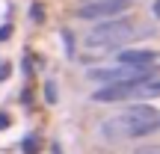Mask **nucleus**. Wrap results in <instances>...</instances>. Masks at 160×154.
Listing matches in <instances>:
<instances>
[{"label": "nucleus", "instance_id": "nucleus-1", "mask_svg": "<svg viewBox=\"0 0 160 154\" xmlns=\"http://www.w3.org/2000/svg\"><path fill=\"white\" fill-rule=\"evenodd\" d=\"M160 127V113L151 104H131L122 113H116L113 119L101 122V137L107 139H133L145 137V133Z\"/></svg>", "mask_w": 160, "mask_h": 154}, {"label": "nucleus", "instance_id": "nucleus-2", "mask_svg": "<svg viewBox=\"0 0 160 154\" xmlns=\"http://www.w3.org/2000/svg\"><path fill=\"white\" fill-rule=\"evenodd\" d=\"M133 33V21L125 15H116V18H104L98 21L89 33L83 36V45L92 47V51H113V47L125 45Z\"/></svg>", "mask_w": 160, "mask_h": 154}, {"label": "nucleus", "instance_id": "nucleus-3", "mask_svg": "<svg viewBox=\"0 0 160 154\" xmlns=\"http://www.w3.org/2000/svg\"><path fill=\"white\" fill-rule=\"evenodd\" d=\"M86 77L95 83L107 86V83H128V80H145L151 77V68H131V65H101V68H89Z\"/></svg>", "mask_w": 160, "mask_h": 154}, {"label": "nucleus", "instance_id": "nucleus-4", "mask_svg": "<svg viewBox=\"0 0 160 154\" xmlns=\"http://www.w3.org/2000/svg\"><path fill=\"white\" fill-rule=\"evenodd\" d=\"M131 6H133V0H89V3H83L77 9V18H83V21H104V18L125 15Z\"/></svg>", "mask_w": 160, "mask_h": 154}, {"label": "nucleus", "instance_id": "nucleus-5", "mask_svg": "<svg viewBox=\"0 0 160 154\" xmlns=\"http://www.w3.org/2000/svg\"><path fill=\"white\" fill-rule=\"evenodd\" d=\"M139 80H128V83H107L101 86V89L92 92V101L98 104H116V101H128V98H133V86H137Z\"/></svg>", "mask_w": 160, "mask_h": 154}, {"label": "nucleus", "instance_id": "nucleus-6", "mask_svg": "<svg viewBox=\"0 0 160 154\" xmlns=\"http://www.w3.org/2000/svg\"><path fill=\"white\" fill-rule=\"evenodd\" d=\"M119 65H131V68H151L157 62V53L154 51H139V47H131V51H119L116 57Z\"/></svg>", "mask_w": 160, "mask_h": 154}, {"label": "nucleus", "instance_id": "nucleus-7", "mask_svg": "<svg viewBox=\"0 0 160 154\" xmlns=\"http://www.w3.org/2000/svg\"><path fill=\"white\" fill-rule=\"evenodd\" d=\"M36 151H39V139L27 137V139H24V154H36Z\"/></svg>", "mask_w": 160, "mask_h": 154}, {"label": "nucleus", "instance_id": "nucleus-8", "mask_svg": "<svg viewBox=\"0 0 160 154\" xmlns=\"http://www.w3.org/2000/svg\"><path fill=\"white\" fill-rule=\"evenodd\" d=\"M45 98H48V104H57V86H53V83L45 86Z\"/></svg>", "mask_w": 160, "mask_h": 154}, {"label": "nucleus", "instance_id": "nucleus-9", "mask_svg": "<svg viewBox=\"0 0 160 154\" xmlns=\"http://www.w3.org/2000/svg\"><path fill=\"white\" fill-rule=\"evenodd\" d=\"M30 18H33V21H42V18H45L42 15V6H33V9H30Z\"/></svg>", "mask_w": 160, "mask_h": 154}, {"label": "nucleus", "instance_id": "nucleus-10", "mask_svg": "<svg viewBox=\"0 0 160 154\" xmlns=\"http://www.w3.org/2000/svg\"><path fill=\"white\" fill-rule=\"evenodd\" d=\"M151 15H154L157 21H160V0H154V6H151Z\"/></svg>", "mask_w": 160, "mask_h": 154}, {"label": "nucleus", "instance_id": "nucleus-11", "mask_svg": "<svg viewBox=\"0 0 160 154\" xmlns=\"http://www.w3.org/2000/svg\"><path fill=\"white\" fill-rule=\"evenodd\" d=\"M6 74H9V65H6V62H0V80H6Z\"/></svg>", "mask_w": 160, "mask_h": 154}, {"label": "nucleus", "instance_id": "nucleus-12", "mask_svg": "<svg viewBox=\"0 0 160 154\" xmlns=\"http://www.w3.org/2000/svg\"><path fill=\"white\" fill-rule=\"evenodd\" d=\"M6 125H9V116H6V113H0V131H3Z\"/></svg>", "mask_w": 160, "mask_h": 154}, {"label": "nucleus", "instance_id": "nucleus-13", "mask_svg": "<svg viewBox=\"0 0 160 154\" xmlns=\"http://www.w3.org/2000/svg\"><path fill=\"white\" fill-rule=\"evenodd\" d=\"M3 39H9V27H0V42Z\"/></svg>", "mask_w": 160, "mask_h": 154}]
</instances>
